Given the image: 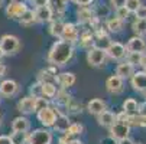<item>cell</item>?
<instances>
[{"mask_svg": "<svg viewBox=\"0 0 146 144\" xmlns=\"http://www.w3.org/2000/svg\"><path fill=\"white\" fill-rule=\"evenodd\" d=\"M52 133L46 128L33 130L26 135V144H51L52 143Z\"/></svg>", "mask_w": 146, "mask_h": 144, "instance_id": "7a4b0ae2", "label": "cell"}, {"mask_svg": "<svg viewBox=\"0 0 146 144\" xmlns=\"http://www.w3.org/2000/svg\"><path fill=\"white\" fill-rule=\"evenodd\" d=\"M130 84L135 91L137 92H145L146 91V72L145 71H137L132 75Z\"/></svg>", "mask_w": 146, "mask_h": 144, "instance_id": "8fae6325", "label": "cell"}, {"mask_svg": "<svg viewBox=\"0 0 146 144\" xmlns=\"http://www.w3.org/2000/svg\"><path fill=\"white\" fill-rule=\"evenodd\" d=\"M82 131H84V126L78 124V122H74V124H70V127L67 128V131L64 134L68 135V137H71V138H75L77 135H81Z\"/></svg>", "mask_w": 146, "mask_h": 144, "instance_id": "d6a6232c", "label": "cell"}, {"mask_svg": "<svg viewBox=\"0 0 146 144\" xmlns=\"http://www.w3.org/2000/svg\"><path fill=\"white\" fill-rule=\"evenodd\" d=\"M56 78V66L51 65L46 69H42L38 75V81L42 84V82H54Z\"/></svg>", "mask_w": 146, "mask_h": 144, "instance_id": "cb8c5ba5", "label": "cell"}, {"mask_svg": "<svg viewBox=\"0 0 146 144\" xmlns=\"http://www.w3.org/2000/svg\"><path fill=\"white\" fill-rule=\"evenodd\" d=\"M137 112L146 115V101L143 102V104H139V110H137Z\"/></svg>", "mask_w": 146, "mask_h": 144, "instance_id": "c3c4849f", "label": "cell"}, {"mask_svg": "<svg viewBox=\"0 0 146 144\" xmlns=\"http://www.w3.org/2000/svg\"><path fill=\"white\" fill-rule=\"evenodd\" d=\"M127 52H136V53H143L146 51V42L140 36H133L129 39L127 45L124 46Z\"/></svg>", "mask_w": 146, "mask_h": 144, "instance_id": "4fadbf2b", "label": "cell"}, {"mask_svg": "<svg viewBox=\"0 0 146 144\" xmlns=\"http://www.w3.org/2000/svg\"><path fill=\"white\" fill-rule=\"evenodd\" d=\"M110 45H111V39H110V35L106 30L98 29V30L94 32V46L93 48H98V49L106 51Z\"/></svg>", "mask_w": 146, "mask_h": 144, "instance_id": "ba28073f", "label": "cell"}, {"mask_svg": "<svg viewBox=\"0 0 146 144\" xmlns=\"http://www.w3.org/2000/svg\"><path fill=\"white\" fill-rule=\"evenodd\" d=\"M137 144H139V143H137Z\"/></svg>", "mask_w": 146, "mask_h": 144, "instance_id": "94428289", "label": "cell"}, {"mask_svg": "<svg viewBox=\"0 0 146 144\" xmlns=\"http://www.w3.org/2000/svg\"><path fill=\"white\" fill-rule=\"evenodd\" d=\"M106 28H107V30L111 32V33H119V32L123 30V28H124V22H123L121 19H119V17L114 16V17L107 19Z\"/></svg>", "mask_w": 146, "mask_h": 144, "instance_id": "484cf974", "label": "cell"}, {"mask_svg": "<svg viewBox=\"0 0 146 144\" xmlns=\"http://www.w3.org/2000/svg\"><path fill=\"white\" fill-rule=\"evenodd\" d=\"M75 2V5H78L80 7H88L94 0H74Z\"/></svg>", "mask_w": 146, "mask_h": 144, "instance_id": "f6af8a7d", "label": "cell"}, {"mask_svg": "<svg viewBox=\"0 0 146 144\" xmlns=\"http://www.w3.org/2000/svg\"><path fill=\"white\" fill-rule=\"evenodd\" d=\"M46 107H49V105H48V99L45 97H36L35 98V112L44 110Z\"/></svg>", "mask_w": 146, "mask_h": 144, "instance_id": "8d00e7d4", "label": "cell"}, {"mask_svg": "<svg viewBox=\"0 0 146 144\" xmlns=\"http://www.w3.org/2000/svg\"><path fill=\"white\" fill-rule=\"evenodd\" d=\"M40 91H42V97L46 98H54L56 95V85L54 82H42L40 84Z\"/></svg>", "mask_w": 146, "mask_h": 144, "instance_id": "f1b7e54d", "label": "cell"}, {"mask_svg": "<svg viewBox=\"0 0 146 144\" xmlns=\"http://www.w3.org/2000/svg\"><path fill=\"white\" fill-rule=\"evenodd\" d=\"M3 56H5V53L2 52V49H0V60H2V58H3Z\"/></svg>", "mask_w": 146, "mask_h": 144, "instance_id": "9f6ffc18", "label": "cell"}, {"mask_svg": "<svg viewBox=\"0 0 146 144\" xmlns=\"http://www.w3.org/2000/svg\"><path fill=\"white\" fill-rule=\"evenodd\" d=\"M19 91V84L13 79H5L0 82V95L10 98Z\"/></svg>", "mask_w": 146, "mask_h": 144, "instance_id": "9c48e42d", "label": "cell"}, {"mask_svg": "<svg viewBox=\"0 0 146 144\" xmlns=\"http://www.w3.org/2000/svg\"><path fill=\"white\" fill-rule=\"evenodd\" d=\"M68 144H82V141H81V140H78V138H71Z\"/></svg>", "mask_w": 146, "mask_h": 144, "instance_id": "f5cc1de1", "label": "cell"}, {"mask_svg": "<svg viewBox=\"0 0 146 144\" xmlns=\"http://www.w3.org/2000/svg\"><path fill=\"white\" fill-rule=\"evenodd\" d=\"M28 9L25 3H9L6 6V16L12 20H19V17L22 16V13Z\"/></svg>", "mask_w": 146, "mask_h": 144, "instance_id": "7c38bea8", "label": "cell"}, {"mask_svg": "<svg viewBox=\"0 0 146 144\" xmlns=\"http://www.w3.org/2000/svg\"><path fill=\"white\" fill-rule=\"evenodd\" d=\"M126 124L129 127H146V115L145 114H133L127 117Z\"/></svg>", "mask_w": 146, "mask_h": 144, "instance_id": "4316f807", "label": "cell"}, {"mask_svg": "<svg viewBox=\"0 0 146 144\" xmlns=\"http://www.w3.org/2000/svg\"><path fill=\"white\" fill-rule=\"evenodd\" d=\"M55 81L61 85L62 89H67L70 87H72L75 84V75L72 72H62V74H56Z\"/></svg>", "mask_w": 146, "mask_h": 144, "instance_id": "e0dca14e", "label": "cell"}, {"mask_svg": "<svg viewBox=\"0 0 146 144\" xmlns=\"http://www.w3.org/2000/svg\"><path fill=\"white\" fill-rule=\"evenodd\" d=\"M19 22H20V25H23V26H31V25H33V23L36 22L35 12L31 10V9H26V10L22 13V16L19 17Z\"/></svg>", "mask_w": 146, "mask_h": 144, "instance_id": "f546056e", "label": "cell"}, {"mask_svg": "<svg viewBox=\"0 0 146 144\" xmlns=\"http://www.w3.org/2000/svg\"><path fill=\"white\" fill-rule=\"evenodd\" d=\"M56 114L58 111H55L54 108L51 107H46L44 110H40L38 111V120L40 121V124L45 126V127H52L54 126V122L56 120Z\"/></svg>", "mask_w": 146, "mask_h": 144, "instance_id": "52a82bcc", "label": "cell"}, {"mask_svg": "<svg viewBox=\"0 0 146 144\" xmlns=\"http://www.w3.org/2000/svg\"><path fill=\"white\" fill-rule=\"evenodd\" d=\"M6 71H7L6 65H5V64H2V62H0V78H3V76L6 75Z\"/></svg>", "mask_w": 146, "mask_h": 144, "instance_id": "f907efd6", "label": "cell"}, {"mask_svg": "<svg viewBox=\"0 0 146 144\" xmlns=\"http://www.w3.org/2000/svg\"><path fill=\"white\" fill-rule=\"evenodd\" d=\"M31 95L32 97H42V91H40V82H38V84L32 85L31 87Z\"/></svg>", "mask_w": 146, "mask_h": 144, "instance_id": "60d3db41", "label": "cell"}, {"mask_svg": "<svg viewBox=\"0 0 146 144\" xmlns=\"http://www.w3.org/2000/svg\"><path fill=\"white\" fill-rule=\"evenodd\" d=\"M0 144H15L12 137L9 135H0Z\"/></svg>", "mask_w": 146, "mask_h": 144, "instance_id": "7dc6e473", "label": "cell"}, {"mask_svg": "<svg viewBox=\"0 0 146 144\" xmlns=\"http://www.w3.org/2000/svg\"><path fill=\"white\" fill-rule=\"evenodd\" d=\"M140 65L143 66V71L146 72V55H143V58H142V62H140Z\"/></svg>", "mask_w": 146, "mask_h": 144, "instance_id": "db71d44e", "label": "cell"}, {"mask_svg": "<svg viewBox=\"0 0 146 144\" xmlns=\"http://www.w3.org/2000/svg\"><path fill=\"white\" fill-rule=\"evenodd\" d=\"M78 40H80L81 48H84V49L93 48V46H94V32H93L91 29L81 32V35L78 36Z\"/></svg>", "mask_w": 146, "mask_h": 144, "instance_id": "7402d4cb", "label": "cell"}, {"mask_svg": "<svg viewBox=\"0 0 146 144\" xmlns=\"http://www.w3.org/2000/svg\"><path fill=\"white\" fill-rule=\"evenodd\" d=\"M106 51L98 48H90L87 52V62L91 66H101L106 62Z\"/></svg>", "mask_w": 146, "mask_h": 144, "instance_id": "277c9868", "label": "cell"}, {"mask_svg": "<svg viewBox=\"0 0 146 144\" xmlns=\"http://www.w3.org/2000/svg\"><path fill=\"white\" fill-rule=\"evenodd\" d=\"M56 102L58 104H61V105H65L67 102L70 101V95H68V92L65 91V89H61V91H56Z\"/></svg>", "mask_w": 146, "mask_h": 144, "instance_id": "d590c367", "label": "cell"}, {"mask_svg": "<svg viewBox=\"0 0 146 144\" xmlns=\"http://www.w3.org/2000/svg\"><path fill=\"white\" fill-rule=\"evenodd\" d=\"M136 19H145L146 20V6H139L137 10L135 12Z\"/></svg>", "mask_w": 146, "mask_h": 144, "instance_id": "b9f144b4", "label": "cell"}, {"mask_svg": "<svg viewBox=\"0 0 146 144\" xmlns=\"http://www.w3.org/2000/svg\"><path fill=\"white\" fill-rule=\"evenodd\" d=\"M31 2L35 7H42V6H48L49 0H31Z\"/></svg>", "mask_w": 146, "mask_h": 144, "instance_id": "bcb514c9", "label": "cell"}, {"mask_svg": "<svg viewBox=\"0 0 146 144\" xmlns=\"http://www.w3.org/2000/svg\"><path fill=\"white\" fill-rule=\"evenodd\" d=\"M3 5H5V0H0V7H3Z\"/></svg>", "mask_w": 146, "mask_h": 144, "instance_id": "6f0895ef", "label": "cell"}, {"mask_svg": "<svg viewBox=\"0 0 146 144\" xmlns=\"http://www.w3.org/2000/svg\"><path fill=\"white\" fill-rule=\"evenodd\" d=\"M35 19L36 22L45 23V22H51L54 19V13L51 10L49 6H42V7H36L35 10Z\"/></svg>", "mask_w": 146, "mask_h": 144, "instance_id": "ac0fdd59", "label": "cell"}, {"mask_svg": "<svg viewBox=\"0 0 146 144\" xmlns=\"http://www.w3.org/2000/svg\"><path fill=\"white\" fill-rule=\"evenodd\" d=\"M20 48V40L15 35H3L0 37V49L5 55H13Z\"/></svg>", "mask_w": 146, "mask_h": 144, "instance_id": "3957f363", "label": "cell"}, {"mask_svg": "<svg viewBox=\"0 0 146 144\" xmlns=\"http://www.w3.org/2000/svg\"><path fill=\"white\" fill-rule=\"evenodd\" d=\"M87 110H88L90 114H93V115H98V114H101L103 111H106V110H107V105H106V102H104L103 99L94 98V99H91L88 104H87Z\"/></svg>", "mask_w": 146, "mask_h": 144, "instance_id": "ffe728a7", "label": "cell"}, {"mask_svg": "<svg viewBox=\"0 0 146 144\" xmlns=\"http://www.w3.org/2000/svg\"><path fill=\"white\" fill-rule=\"evenodd\" d=\"M70 120H68V117L67 115H64V114H56V120H55V122H54V130L55 131H58V133H65L67 131V128L70 127Z\"/></svg>", "mask_w": 146, "mask_h": 144, "instance_id": "d4e9b609", "label": "cell"}, {"mask_svg": "<svg viewBox=\"0 0 146 144\" xmlns=\"http://www.w3.org/2000/svg\"><path fill=\"white\" fill-rule=\"evenodd\" d=\"M126 58L127 60L126 62H129L130 65H140L142 62V58H143V53H136V52H127L126 53Z\"/></svg>", "mask_w": 146, "mask_h": 144, "instance_id": "e575fe53", "label": "cell"}, {"mask_svg": "<svg viewBox=\"0 0 146 144\" xmlns=\"http://www.w3.org/2000/svg\"><path fill=\"white\" fill-rule=\"evenodd\" d=\"M94 16H96V12L91 10L90 7H80L77 10V20H78V23H81V25L90 23Z\"/></svg>", "mask_w": 146, "mask_h": 144, "instance_id": "44dd1931", "label": "cell"}, {"mask_svg": "<svg viewBox=\"0 0 146 144\" xmlns=\"http://www.w3.org/2000/svg\"><path fill=\"white\" fill-rule=\"evenodd\" d=\"M139 6H142L140 0H126V3H124V7L129 10V13H135Z\"/></svg>", "mask_w": 146, "mask_h": 144, "instance_id": "74e56055", "label": "cell"}, {"mask_svg": "<svg viewBox=\"0 0 146 144\" xmlns=\"http://www.w3.org/2000/svg\"><path fill=\"white\" fill-rule=\"evenodd\" d=\"M137 110H139V104H137V101L135 98L124 99V102H123V111L126 112L127 115L137 114Z\"/></svg>", "mask_w": 146, "mask_h": 144, "instance_id": "83f0119b", "label": "cell"}, {"mask_svg": "<svg viewBox=\"0 0 146 144\" xmlns=\"http://www.w3.org/2000/svg\"><path fill=\"white\" fill-rule=\"evenodd\" d=\"M74 55V48L65 40H56L48 52V62L54 66H64Z\"/></svg>", "mask_w": 146, "mask_h": 144, "instance_id": "6da1fadb", "label": "cell"}, {"mask_svg": "<svg viewBox=\"0 0 146 144\" xmlns=\"http://www.w3.org/2000/svg\"><path fill=\"white\" fill-rule=\"evenodd\" d=\"M64 2H65V3H68V2H70V0H64Z\"/></svg>", "mask_w": 146, "mask_h": 144, "instance_id": "91938a15", "label": "cell"}, {"mask_svg": "<svg viewBox=\"0 0 146 144\" xmlns=\"http://www.w3.org/2000/svg\"><path fill=\"white\" fill-rule=\"evenodd\" d=\"M127 114L124 112V111H121V112H119V114H116V121L117 122H126L127 121Z\"/></svg>", "mask_w": 146, "mask_h": 144, "instance_id": "ee69618b", "label": "cell"}, {"mask_svg": "<svg viewBox=\"0 0 146 144\" xmlns=\"http://www.w3.org/2000/svg\"><path fill=\"white\" fill-rule=\"evenodd\" d=\"M130 133V127L126 124V122H114V124L110 127V137L114 141L123 140V138H127Z\"/></svg>", "mask_w": 146, "mask_h": 144, "instance_id": "5b68a950", "label": "cell"}, {"mask_svg": "<svg viewBox=\"0 0 146 144\" xmlns=\"http://www.w3.org/2000/svg\"><path fill=\"white\" fill-rule=\"evenodd\" d=\"M62 28H64V22L52 19V20H51V25H49V33H51L52 36H55V37H61Z\"/></svg>", "mask_w": 146, "mask_h": 144, "instance_id": "836d02e7", "label": "cell"}, {"mask_svg": "<svg viewBox=\"0 0 146 144\" xmlns=\"http://www.w3.org/2000/svg\"><path fill=\"white\" fill-rule=\"evenodd\" d=\"M124 3H126V0H110V5H111V7H113L114 10L123 7Z\"/></svg>", "mask_w": 146, "mask_h": 144, "instance_id": "7bdbcfd3", "label": "cell"}, {"mask_svg": "<svg viewBox=\"0 0 146 144\" xmlns=\"http://www.w3.org/2000/svg\"><path fill=\"white\" fill-rule=\"evenodd\" d=\"M17 110L23 114H32L35 112V97L28 95L25 98H22L17 102Z\"/></svg>", "mask_w": 146, "mask_h": 144, "instance_id": "2e32d148", "label": "cell"}, {"mask_svg": "<svg viewBox=\"0 0 146 144\" xmlns=\"http://www.w3.org/2000/svg\"><path fill=\"white\" fill-rule=\"evenodd\" d=\"M133 74H135V66L130 65L129 62H121V64H119L117 68H116V75H117L119 78H121L123 81L132 78Z\"/></svg>", "mask_w": 146, "mask_h": 144, "instance_id": "d6986e66", "label": "cell"}, {"mask_svg": "<svg viewBox=\"0 0 146 144\" xmlns=\"http://www.w3.org/2000/svg\"><path fill=\"white\" fill-rule=\"evenodd\" d=\"M127 16H129V10L126 9V7H120V9H116V17H119V19H121L123 22L127 19Z\"/></svg>", "mask_w": 146, "mask_h": 144, "instance_id": "ab89813d", "label": "cell"}, {"mask_svg": "<svg viewBox=\"0 0 146 144\" xmlns=\"http://www.w3.org/2000/svg\"><path fill=\"white\" fill-rule=\"evenodd\" d=\"M10 3H26V0H10Z\"/></svg>", "mask_w": 146, "mask_h": 144, "instance_id": "11a10c76", "label": "cell"}, {"mask_svg": "<svg viewBox=\"0 0 146 144\" xmlns=\"http://www.w3.org/2000/svg\"><path fill=\"white\" fill-rule=\"evenodd\" d=\"M116 144H135L129 137L127 138H123V140H119V141H116Z\"/></svg>", "mask_w": 146, "mask_h": 144, "instance_id": "816d5d0a", "label": "cell"}, {"mask_svg": "<svg viewBox=\"0 0 146 144\" xmlns=\"http://www.w3.org/2000/svg\"><path fill=\"white\" fill-rule=\"evenodd\" d=\"M106 88L110 94H120L123 91V79L117 75H111L106 81Z\"/></svg>", "mask_w": 146, "mask_h": 144, "instance_id": "9a60e30c", "label": "cell"}, {"mask_svg": "<svg viewBox=\"0 0 146 144\" xmlns=\"http://www.w3.org/2000/svg\"><path fill=\"white\" fill-rule=\"evenodd\" d=\"M143 94H145V101H146V91H145V92H143Z\"/></svg>", "mask_w": 146, "mask_h": 144, "instance_id": "680465c9", "label": "cell"}, {"mask_svg": "<svg viewBox=\"0 0 146 144\" xmlns=\"http://www.w3.org/2000/svg\"><path fill=\"white\" fill-rule=\"evenodd\" d=\"M70 140H71V137H68V135H62L61 138H59V144H68L70 143Z\"/></svg>", "mask_w": 146, "mask_h": 144, "instance_id": "681fc988", "label": "cell"}, {"mask_svg": "<svg viewBox=\"0 0 146 144\" xmlns=\"http://www.w3.org/2000/svg\"><path fill=\"white\" fill-rule=\"evenodd\" d=\"M65 107H67V110L71 111V112H78V111H81V105L78 104L75 99H72V98H70V101L65 104Z\"/></svg>", "mask_w": 146, "mask_h": 144, "instance_id": "f35d334b", "label": "cell"}, {"mask_svg": "<svg viewBox=\"0 0 146 144\" xmlns=\"http://www.w3.org/2000/svg\"><path fill=\"white\" fill-rule=\"evenodd\" d=\"M132 29L136 33V36H145L146 35V20L145 19H136L132 23Z\"/></svg>", "mask_w": 146, "mask_h": 144, "instance_id": "1f68e13d", "label": "cell"}, {"mask_svg": "<svg viewBox=\"0 0 146 144\" xmlns=\"http://www.w3.org/2000/svg\"><path fill=\"white\" fill-rule=\"evenodd\" d=\"M97 121H98V124L103 126V127H111L114 122H116V114H113L111 111L106 110V111H103L101 114L97 115Z\"/></svg>", "mask_w": 146, "mask_h": 144, "instance_id": "603a6c76", "label": "cell"}, {"mask_svg": "<svg viewBox=\"0 0 146 144\" xmlns=\"http://www.w3.org/2000/svg\"><path fill=\"white\" fill-rule=\"evenodd\" d=\"M126 53H127V51L124 48V45H121L119 42H111V45L106 49V55L111 59H116V60L123 59L126 56Z\"/></svg>", "mask_w": 146, "mask_h": 144, "instance_id": "30bf717a", "label": "cell"}, {"mask_svg": "<svg viewBox=\"0 0 146 144\" xmlns=\"http://www.w3.org/2000/svg\"><path fill=\"white\" fill-rule=\"evenodd\" d=\"M80 32L77 29V26L74 23H64V28H62V33H61V40H65L68 43H75L78 40Z\"/></svg>", "mask_w": 146, "mask_h": 144, "instance_id": "8992f818", "label": "cell"}, {"mask_svg": "<svg viewBox=\"0 0 146 144\" xmlns=\"http://www.w3.org/2000/svg\"><path fill=\"white\" fill-rule=\"evenodd\" d=\"M48 6L51 7L52 13H56V14H62L67 10V3L64 0H49Z\"/></svg>", "mask_w": 146, "mask_h": 144, "instance_id": "4dcf8cb0", "label": "cell"}, {"mask_svg": "<svg viewBox=\"0 0 146 144\" xmlns=\"http://www.w3.org/2000/svg\"><path fill=\"white\" fill-rule=\"evenodd\" d=\"M29 128H31V121L26 117H16L12 122V131L13 133L23 134V133H28Z\"/></svg>", "mask_w": 146, "mask_h": 144, "instance_id": "5bb4252c", "label": "cell"}]
</instances>
